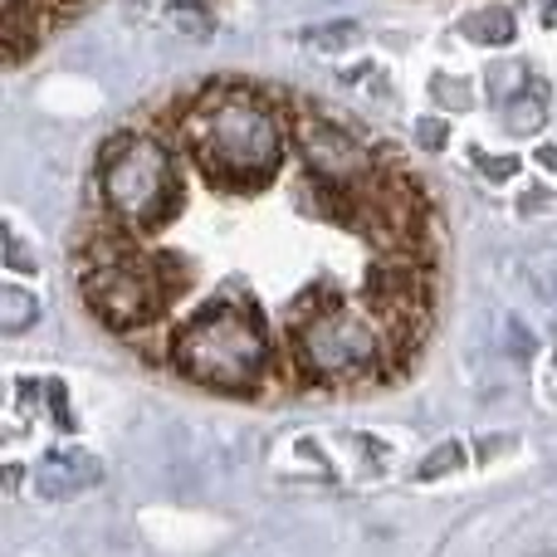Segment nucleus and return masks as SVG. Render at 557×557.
Instances as JSON below:
<instances>
[{
	"instance_id": "7",
	"label": "nucleus",
	"mask_w": 557,
	"mask_h": 557,
	"mask_svg": "<svg viewBox=\"0 0 557 557\" xmlns=\"http://www.w3.org/2000/svg\"><path fill=\"white\" fill-rule=\"evenodd\" d=\"M313 45H352L357 39V29L352 25H337V29H318V35H308Z\"/></svg>"
},
{
	"instance_id": "1",
	"label": "nucleus",
	"mask_w": 557,
	"mask_h": 557,
	"mask_svg": "<svg viewBox=\"0 0 557 557\" xmlns=\"http://www.w3.org/2000/svg\"><path fill=\"white\" fill-rule=\"evenodd\" d=\"M69 274L166 382L240 406L347 401L411 382L431 352L445 215L362 117L215 74L103 137Z\"/></svg>"
},
{
	"instance_id": "5",
	"label": "nucleus",
	"mask_w": 557,
	"mask_h": 557,
	"mask_svg": "<svg viewBox=\"0 0 557 557\" xmlns=\"http://www.w3.org/2000/svg\"><path fill=\"white\" fill-rule=\"evenodd\" d=\"M465 35L480 39V45H509L513 39V15L509 10H484V15H474L470 25H465Z\"/></svg>"
},
{
	"instance_id": "8",
	"label": "nucleus",
	"mask_w": 557,
	"mask_h": 557,
	"mask_svg": "<svg viewBox=\"0 0 557 557\" xmlns=\"http://www.w3.org/2000/svg\"><path fill=\"white\" fill-rule=\"evenodd\" d=\"M539 157H543V166H557V147H543Z\"/></svg>"
},
{
	"instance_id": "3",
	"label": "nucleus",
	"mask_w": 557,
	"mask_h": 557,
	"mask_svg": "<svg viewBox=\"0 0 557 557\" xmlns=\"http://www.w3.org/2000/svg\"><path fill=\"white\" fill-rule=\"evenodd\" d=\"M98 480H103V465L88 450H49L35 470V490L45 499H74V494L94 490Z\"/></svg>"
},
{
	"instance_id": "4",
	"label": "nucleus",
	"mask_w": 557,
	"mask_h": 557,
	"mask_svg": "<svg viewBox=\"0 0 557 557\" xmlns=\"http://www.w3.org/2000/svg\"><path fill=\"white\" fill-rule=\"evenodd\" d=\"M35 323H39L35 294H25L20 284H5V288H0V327H5V333H29Z\"/></svg>"
},
{
	"instance_id": "6",
	"label": "nucleus",
	"mask_w": 557,
	"mask_h": 557,
	"mask_svg": "<svg viewBox=\"0 0 557 557\" xmlns=\"http://www.w3.org/2000/svg\"><path fill=\"white\" fill-rule=\"evenodd\" d=\"M455 465H460V445H445L441 460H425V465H421V480H435V474L455 470Z\"/></svg>"
},
{
	"instance_id": "2",
	"label": "nucleus",
	"mask_w": 557,
	"mask_h": 557,
	"mask_svg": "<svg viewBox=\"0 0 557 557\" xmlns=\"http://www.w3.org/2000/svg\"><path fill=\"white\" fill-rule=\"evenodd\" d=\"M94 5L98 0H5V59L15 69L29 64Z\"/></svg>"
}]
</instances>
